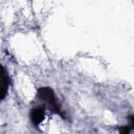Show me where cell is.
Returning <instances> with one entry per match:
<instances>
[{
  "mask_svg": "<svg viewBox=\"0 0 134 134\" xmlns=\"http://www.w3.org/2000/svg\"><path fill=\"white\" fill-rule=\"evenodd\" d=\"M44 117H45V108L44 107H36L35 109H32L31 111V119H32V122L37 126L41 125L42 121L44 120Z\"/></svg>",
  "mask_w": 134,
  "mask_h": 134,
  "instance_id": "obj_1",
  "label": "cell"
},
{
  "mask_svg": "<svg viewBox=\"0 0 134 134\" xmlns=\"http://www.w3.org/2000/svg\"><path fill=\"white\" fill-rule=\"evenodd\" d=\"M8 89V77L6 76L5 70L3 69V75H2V84H1V91H2V97H4L6 91Z\"/></svg>",
  "mask_w": 134,
  "mask_h": 134,
  "instance_id": "obj_2",
  "label": "cell"
}]
</instances>
